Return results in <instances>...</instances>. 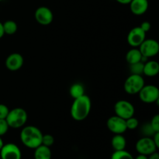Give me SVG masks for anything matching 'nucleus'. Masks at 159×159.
Returning <instances> with one entry per match:
<instances>
[{"mask_svg":"<svg viewBox=\"0 0 159 159\" xmlns=\"http://www.w3.org/2000/svg\"><path fill=\"white\" fill-rule=\"evenodd\" d=\"M92 109V102L87 95L75 99L70 110L71 116L76 121H82L89 115Z\"/></svg>","mask_w":159,"mask_h":159,"instance_id":"1","label":"nucleus"},{"mask_svg":"<svg viewBox=\"0 0 159 159\" xmlns=\"http://www.w3.org/2000/svg\"><path fill=\"white\" fill-rule=\"evenodd\" d=\"M42 137L43 134L41 130L33 125L23 127L20 134V141L23 145L30 149H35L41 144Z\"/></svg>","mask_w":159,"mask_h":159,"instance_id":"2","label":"nucleus"},{"mask_svg":"<svg viewBox=\"0 0 159 159\" xmlns=\"http://www.w3.org/2000/svg\"><path fill=\"white\" fill-rule=\"evenodd\" d=\"M28 115L26 110L20 107H16L9 110L6 120L9 127L13 129L20 128L26 124Z\"/></svg>","mask_w":159,"mask_h":159,"instance_id":"3","label":"nucleus"},{"mask_svg":"<svg viewBox=\"0 0 159 159\" xmlns=\"http://www.w3.org/2000/svg\"><path fill=\"white\" fill-rule=\"evenodd\" d=\"M144 80L142 75L130 74L124 82V91L130 95L138 94L144 87Z\"/></svg>","mask_w":159,"mask_h":159,"instance_id":"4","label":"nucleus"},{"mask_svg":"<svg viewBox=\"0 0 159 159\" xmlns=\"http://www.w3.org/2000/svg\"><path fill=\"white\" fill-rule=\"evenodd\" d=\"M138 95L144 103H154L159 101V89L154 85H144Z\"/></svg>","mask_w":159,"mask_h":159,"instance_id":"5","label":"nucleus"},{"mask_svg":"<svg viewBox=\"0 0 159 159\" xmlns=\"http://www.w3.org/2000/svg\"><path fill=\"white\" fill-rule=\"evenodd\" d=\"M114 112L116 116L127 120L134 116L135 108L129 101L119 100L115 103Z\"/></svg>","mask_w":159,"mask_h":159,"instance_id":"6","label":"nucleus"},{"mask_svg":"<svg viewBox=\"0 0 159 159\" xmlns=\"http://www.w3.org/2000/svg\"><path fill=\"white\" fill-rule=\"evenodd\" d=\"M135 148L138 154L147 155V156L157 152V149H158L152 138H150V137H142L140 138L137 141Z\"/></svg>","mask_w":159,"mask_h":159,"instance_id":"7","label":"nucleus"},{"mask_svg":"<svg viewBox=\"0 0 159 159\" xmlns=\"http://www.w3.org/2000/svg\"><path fill=\"white\" fill-rule=\"evenodd\" d=\"M107 127L114 134H123L127 130L126 120L116 116H112L107 120Z\"/></svg>","mask_w":159,"mask_h":159,"instance_id":"8","label":"nucleus"},{"mask_svg":"<svg viewBox=\"0 0 159 159\" xmlns=\"http://www.w3.org/2000/svg\"><path fill=\"white\" fill-rule=\"evenodd\" d=\"M142 56L152 57L156 56L159 52V43L154 39H145L141 45L138 47Z\"/></svg>","mask_w":159,"mask_h":159,"instance_id":"9","label":"nucleus"},{"mask_svg":"<svg viewBox=\"0 0 159 159\" xmlns=\"http://www.w3.org/2000/svg\"><path fill=\"white\" fill-rule=\"evenodd\" d=\"M145 39L146 33L140 26L132 28L127 37V43L132 48H138Z\"/></svg>","mask_w":159,"mask_h":159,"instance_id":"10","label":"nucleus"},{"mask_svg":"<svg viewBox=\"0 0 159 159\" xmlns=\"http://www.w3.org/2000/svg\"><path fill=\"white\" fill-rule=\"evenodd\" d=\"M34 17L39 24L42 26H48L52 23L54 20V14L47 6H40L36 9Z\"/></svg>","mask_w":159,"mask_h":159,"instance_id":"11","label":"nucleus"},{"mask_svg":"<svg viewBox=\"0 0 159 159\" xmlns=\"http://www.w3.org/2000/svg\"><path fill=\"white\" fill-rule=\"evenodd\" d=\"M1 159H21L22 152L20 148L13 143L4 144L0 150Z\"/></svg>","mask_w":159,"mask_h":159,"instance_id":"12","label":"nucleus"},{"mask_svg":"<svg viewBox=\"0 0 159 159\" xmlns=\"http://www.w3.org/2000/svg\"><path fill=\"white\" fill-rule=\"evenodd\" d=\"M24 58L19 53H12L7 57L6 60V67L9 71H16L23 67Z\"/></svg>","mask_w":159,"mask_h":159,"instance_id":"13","label":"nucleus"},{"mask_svg":"<svg viewBox=\"0 0 159 159\" xmlns=\"http://www.w3.org/2000/svg\"><path fill=\"white\" fill-rule=\"evenodd\" d=\"M129 5L131 12L136 16L144 14L149 7L148 0H131Z\"/></svg>","mask_w":159,"mask_h":159,"instance_id":"14","label":"nucleus"},{"mask_svg":"<svg viewBox=\"0 0 159 159\" xmlns=\"http://www.w3.org/2000/svg\"><path fill=\"white\" fill-rule=\"evenodd\" d=\"M159 73V63L156 61H147L144 65L143 74L148 77L156 76Z\"/></svg>","mask_w":159,"mask_h":159,"instance_id":"15","label":"nucleus"},{"mask_svg":"<svg viewBox=\"0 0 159 159\" xmlns=\"http://www.w3.org/2000/svg\"><path fill=\"white\" fill-rule=\"evenodd\" d=\"M51 151L49 147L40 144L34 149V159H51Z\"/></svg>","mask_w":159,"mask_h":159,"instance_id":"16","label":"nucleus"},{"mask_svg":"<svg viewBox=\"0 0 159 159\" xmlns=\"http://www.w3.org/2000/svg\"><path fill=\"white\" fill-rule=\"evenodd\" d=\"M141 57L142 54L138 48H133L132 49L129 50L126 54V61L129 65L141 61Z\"/></svg>","mask_w":159,"mask_h":159,"instance_id":"17","label":"nucleus"},{"mask_svg":"<svg viewBox=\"0 0 159 159\" xmlns=\"http://www.w3.org/2000/svg\"><path fill=\"white\" fill-rule=\"evenodd\" d=\"M111 144L114 151L124 150L127 145V141L123 134H115L111 140Z\"/></svg>","mask_w":159,"mask_h":159,"instance_id":"18","label":"nucleus"},{"mask_svg":"<svg viewBox=\"0 0 159 159\" xmlns=\"http://www.w3.org/2000/svg\"><path fill=\"white\" fill-rule=\"evenodd\" d=\"M69 94L71 97L73 98V99H77V98L85 95V88H84L83 85L79 83V82L71 85L69 89Z\"/></svg>","mask_w":159,"mask_h":159,"instance_id":"19","label":"nucleus"},{"mask_svg":"<svg viewBox=\"0 0 159 159\" xmlns=\"http://www.w3.org/2000/svg\"><path fill=\"white\" fill-rule=\"evenodd\" d=\"M2 25L5 34L12 35L15 33H16L17 30H18L17 23L15 21H13V20H7L5 23H3Z\"/></svg>","mask_w":159,"mask_h":159,"instance_id":"20","label":"nucleus"},{"mask_svg":"<svg viewBox=\"0 0 159 159\" xmlns=\"http://www.w3.org/2000/svg\"><path fill=\"white\" fill-rule=\"evenodd\" d=\"M110 159H134V158L130 152L124 149L121 151H114Z\"/></svg>","mask_w":159,"mask_h":159,"instance_id":"21","label":"nucleus"},{"mask_svg":"<svg viewBox=\"0 0 159 159\" xmlns=\"http://www.w3.org/2000/svg\"><path fill=\"white\" fill-rule=\"evenodd\" d=\"M144 63L139 61L137 63L130 65V71L133 75H142L144 72Z\"/></svg>","mask_w":159,"mask_h":159,"instance_id":"22","label":"nucleus"},{"mask_svg":"<svg viewBox=\"0 0 159 159\" xmlns=\"http://www.w3.org/2000/svg\"><path fill=\"white\" fill-rule=\"evenodd\" d=\"M126 126H127V130H135L139 126V121L137 118L134 117V116H131V117L126 120Z\"/></svg>","mask_w":159,"mask_h":159,"instance_id":"23","label":"nucleus"},{"mask_svg":"<svg viewBox=\"0 0 159 159\" xmlns=\"http://www.w3.org/2000/svg\"><path fill=\"white\" fill-rule=\"evenodd\" d=\"M141 132H142L144 137H150L152 138L154 134H155L156 132L153 130V128L152 127V126L150 125V124H145L142 126L141 127Z\"/></svg>","mask_w":159,"mask_h":159,"instance_id":"24","label":"nucleus"},{"mask_svg":"<svg viewBox=\"0 0 159 159\" xmlns=\"http://www.w3.org/2000/svg\"><path fill=\"white\" fill-rule=\"evenodd\" d=\"M54 138L51 134H43L42 137L41 144L47 146V147H51L54 144Z\"/></svg>","mask_w":159,"mask_h":159,"instance_id":"25","label":"nucleus"},{"mask_svg":"<svg viewBox=\"0 0 159 159\" xmlns=\"http://www.w3.org/2000/svg\"><path fill=\"white\" fill-rule=\"evenodd\" d=\"M9 127L6 119H0V137L6 134L9 130Z\"/></svg>","mask_w":159,"mask_h":159,"instance_id":"26","label":"nucleus"},{"mask_svg":"<svg viewBox=\"0 0 159 159\" xmlns=\"http://www.w3.org/2000/svg\"><path fill=\"white\" fill-rule=\"evenodd\" d=\"M149 124L155 132H159V115L156 114L154 116Z\"/></svg>","mask_w":159,"mask_h":159,"instance_id":"27","label":"nucleus"},{"mask_svg":"<svg viewBox=\"0 0 159 159\" xmlns=\"http://www.w3.org/2000/svg\"><path fill=\"white\" fill-rule=\"evenodd\" d=\"M9 112V109L5 104L0 103V119H6L8 113Z\"/></svg>","mask_w":159,"mask_h":159,"instance_id":"28","label":"nucleus"},{"mask_svg":"<svg viewBox=\"0 0 159 159\" xmlns=\"http://www.w3.org/2000/svg\"><path fill=\"white\" fill-rule=\"evenodd\" d=\"M140 26V27H141V29H142L143 30H144L145 33L148 32V31L151 30V27H152V26H151V23H149L148 21H144V22H143V23L141 24V26Z\"/></svg>","mask_w":159,"mask_h":159,"instance_id":"29","label":"nucleus"},{"mask_svg":"<svg viewBox=\"0 0 159 159\" xmlns=\"http://www.w3.org/2000/svg\"><path fill=\"white\" fill-rule=\"evenodd\" d=\"M152 139H153V141L155 142V145L157 146V148H159V132H156L153 136L152 137Z\"/></svg>","mask_w":159,"mask_h":159,"instance_id":"30","label":"nucleus"},{"mask_svg":"<svg viewBox=\"0 0 159 159\" xmlns=\"http://www.w3.org/2000/svg\"><path fill=\"white\" fill-rule=\"evenodd\" d=\"M148 159H159V154L157 152H154L148 156Z\"/></svg>","mask_w":159,"mask_h":159,"instance_id":"31","label":"nucleus"},{"mask_svg":"<svg viewBox=\"0 0 159 159\" xmlns=\"http://www.w3.org/2000/svg\"><path fill=\"white\" fill-rule=\"evenodd\" d=\"M117 2L122 5H129V3L131 2V0H116Z\"/></svg>","mask_w":159,"mask_h":159,"instance_id":"32","label":"nucleus"},{"mask_svg":"<svg viewBox=\"0 0 159 159\" xmlns=\"http://www.w3.org/2000/svg\"><path fill=\"white\" fill-rule=\"evenodd\" d=\"M4 35H5V33H4V30H3L2 23L0 22V39L2 38Z\"/></svg>","mask_w":159,"mask_h":159,"instance_id":"33","label":"nucleus"},{"mask_svg":"<svg viewBox=\"0 0 159 159\" xmlns=\"http://www.w3.org/2000/svg\"><path fill=\"white\" fill-rule=\"evenodd\" d=\"M134 159H148V156L147 155H141V154H139V155H138Z\"/></svg>","mask_w":159,"mask_h":159,"instance_id":"34","label":"nucleus"},{"mask_svg":"<svg viewBox=\"0 0 159 159\" xmlns=\"http://www.w3.org/2000/svg\"><path fill=\"white\" fill-rule=\"evenodd\" d=\"M3 145H4V142H3L2 139V137H0V150H1Z\"/></svg>","mask_w":159,"mask_h":159,"instance_id":"35","label":"nucleus"},{"mask_svg":"<svg viewBox=\"0 0 159 159\" xmlns=\"http://www.w3.org/2000/svg\"><path fill=\"white\" fill-rule=\"evenodd\" d=\"M2 0H0V2H2Z\"/></svg>","mask_w":159,"mask_h":159,"instance_id":"36","label":"nucleus"}]
</instances>
